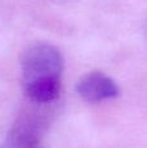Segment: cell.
I'll return each instance as SVG.
<instances>
[{
	"instance_id": "1",
	"label": "cell",
	"mask_w": 147,
	"mask_h": 148,
	"mask_svg": "<svg viewBox=\"0 0 147 148\" xmlns=\"http://www.w3.org/2000/svg\"><path fill=\"white\" fill-rule=\"evenodd\" d=\"M64 60L59 48L46 42L33 43L21 56L22 88L29 101L52 104L61 95Z\"/></svg>"
},
{
	"instance_id": "2",
	"label": "cell",
	"mask_w": 147,
	"mask_h": 148,
	"mask_svg": "<svg viewBox=\"0 0 147 148\" xmlns=\"http://www.w3.org/2000/svg\"><path fill=\"white\" fill-rule=\"evenodd\" d=\"M56 103L30 105L21 110L7 136L5 148H36L55 117Z\"/></svg>"
},
{
	"instance_id": "3",
	"label": "cell",
	"mask_w": 147,
	"mask_h": 148,
	"mask_svg": "<svg viewBox=\"0 0 147 148\" xmlns=\"http://www.w3.org/2000/svg\"><path fill=\"white\" fill-rule=\"evenodd\" d=\"M77 92L87 103H102L120 95L119 86L107 74L94 70L82 77L77 83Z\"/></svg>"
},
{
	"instance_id": "4",
	"label": "cell",
	"mask_w": 147,
	"mask_h": 148,
	"mask_svg": "<svg viewBox=\"0 0 147 148\" xmlns=\"http://www.w3.org/2000/svg\"><path fill=\"white\" fill-rule=\"evenodd\" d=\"M0 148H5V146H0Z\"/></svg>"
}]
</instances>
